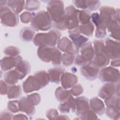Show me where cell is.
I'll return each instance as SVG.
<instances>
[{"label":"cell","mask_w":120,"mask_h":120,"mask_svg":"<svg viewBox=\"0 0 120 120\" xmlns=\"http://www.w3.org/2000/svg\"><path fill=\"white\" fill-rule=\"evenodd\" d=\"M120 96L119 82H106L100 88L98 96L105 100L114 96Z\"/></svg>","instance_id":"30bf717a"},{"label":"cell","mask_w":120,"mask_h":120,"mask_svg":"<svg viewBox=\"0 0 120 120\" xmlns=\"http://www.w3.org/2000/svg\"><path fill=\"white\" fill-rule=\"evenodd\" d=\"M83 88L80 84H78L76 86L72 87V89L69 90L71 94L75 96H78L81 95L83 92Z\"/></svg>","instance_id":"ab89813d"},{"label":"cell","mask_w":120,"mask_h":120,"mask_svg":"<svg viewBox=\"0 0 120 120\" xmlns=\"http://www.w3.org/2000/svg\"><path fill=\"white\" fill-rule=\"evenodd\" d=\"M27 98L34 106L37 105L40 101V96L38 93H33L28 95Z\"/></svg>","instance_id":"f35d334b"},{"label":"cell","mask_w":120,"mask_h":120,"mask_svg":"<svg viewBox=\"0 0 120 120\" xmlns=\"http://www.w3.org/2000/svg\"><path fill=\"white\" fill-rule=\"evenodd\" d=\"M115 11L113 7L109 6H102L100 8V17L101 21L106 26L107 23L112 19L113 15Z\"/></svg>","instance_id":"44dd1931"},{"label":"cell","mask_w":120,"mask_h":120,"mask_svg":"<svg viewBox=\"0 0 120 120\" xmlns=\"http://www.w3.org/2000/svg\"><path fill=\"white\" fill-rule=\"evenodd\" d=\"M37 54L42 61L45 62H51L53 65H59L62 61L61 52L54 46H40L37 51Z\"/></svg>","instance_id":"3957f363"},{"label":"cell","mask_w":120,"mask_h":120,"mask_svg":"<svg viewBox=\"0 0 120 120\" xmlns=\"http://www.w3.org/2000/svg\"><path fill=\"white\" fill-rule=\"evenodd\" d=\"M69 36L72 40L73 43L75 48L78 52L80 48L86 44V43L89 40L88 38L83 36L80 33L69 34Z\"/></svg>","instance_id":"d4e9b609"},{"label":"cell","mask_w":120,"mask_h":120,"mask_svg":"<svg viewBox=\"0 0 120 120\" xmlns=\"http://www.w3.org/2000/svg\"><path fill=\"white\" fill-rule=\"evenodd\" d=\"M22 93V89L19 85L9 86L7 93L8 98L9 99H15L20 97Z\"/></svg>","instance_id":"f546056e"},{"label":"cell","mask_w":120,"mask_h":120,"mask_svg":"<svg viewBox=\"0 0 120 120\" xmlns=\"http://www.w3.org/2000/svg\"><path fill=\"white\" fill-rule=\"evenodd\" d=\"M34 13L32 14L30 12H24L20 16L22 22L24 23H28L32 21Z\"/></svg>","instance_id":"8d00e7d4"},{"label":"cell","mask_w":120,"mask_h":120,"mask_svg":"<svg viewBox=\"0 0 120 120\" xmlns=\"http://www.w3.org/2000/svg\"><path fill=\"white\" fill-rule=\"evenodd\" d=\"M79 28L80 33H82L88 37H90L93 34L94 26L92 22L90 21L87 23L81 24L79 25Z\"/></svg>","instance_id":"4dcf8cb0"},{"label":"cell","mask_w":120,"mask_h":120,"mask_svg":"<svg viewBox=\"0 0 120 120\" xmlns=\"http://www.w3.org/2000/svg\"><path fill=\"white\" fill-rule=\"evenodd\" d=\"M3 79L8 84L12 85L16 84L19 80H21L19 74L15 69L6 72L4 75Z\"/></svg>","instance_id":"cb8c5ba5"},{"label":"cell","mask_w":120,"mask_h":120,"mask_svg":"<svg viewBox=\"0 0 120 120\" xmlns=\"http://www.w3.org/2000/svg\"><path fill=\"white\" fill-rule=\"evenodd\" d=\"M19 102V106L20 111L25 112L27 115L31 116L35 113V108L25 97H23L20 98Z\"/></svg>","instance_id":"ffe728a7"},{"label":"cell","mask_w":120,"mask_h":120,"mask_svg":"<svg viewBox=\"0 0 120 120\" xmlns=\"http://www.w3.org/2000/svg\"><path fill=\"white\" fill-rule=\"evenodd\" d=\"M61 33L56 30H52L47 33H38L33 39V43L36 46H54L60 39Z\"/></svg>","instance_id":"5b68a950"},{"label":"cell","mask_w":120,"mask_h":120,"mask_svg":"<svg viewBox=\"0 0 120 120\" xmlns=\"http://www.w3.org/2000/svg\"><path fill=\"white\" fill-rule=\"evenodd\" d=\"M75 56L73 54L64 53L62 55V61L63 64L65 66H69L72 65L74 61Z\"/></svg>","instance_id":"836d02e7"},{"label":"cell","mask_w":120,"mask_h":120,"mask_svg":"<svg viewBox=\"0 0 120 120\" xmlns=\"http://www.w3.org/2000/svg\"><path fill=\"white\" fill-rule=\"evenodd\" d=\"M91 19L96 26L95 33L96 37L98 38H105L106 35V26L101 21L99 15L97 13H93L91 15Z\"/></svg>","instance_id":"4fadbf2b"},{"label":"cell","mask_w":120,"mask_h":120,"mask_svg":"<svg viewBox=\"0 0 120 120\" xmlns=\"http://www.w3.org/2000/svg\"><path fill=\"white\" fill-rule=\"evenodd\" d=\"M0 21L4 26L15 27L19 23L17 14L14 13L8 6L0 7Z\"/></svg>","instance_id":"52a82bcc"},{"label":"cell","mask_w":120,"mask_h":120,"mask_svg":"<svg viewBox=\"0 0 120 120\" xmlns=\"http://www.w3.org/2000/svg\"><path fill=\"white\" fill-rule=\"evenodd\" d=\"M49 82L47 73L45 71H38L33 75L29 76L23 82L22 86L23 90L25 93L38 90L45 86Z\"/></svg>","instance_id":"7a4b0ae2"},{"label":"cell","mask_w":120,"mask_h":120,"mask_svg":"<svg viewBox=\"0 0 120 120\" xmlns=\"http://www.w3.org/2000/svg\"><path fill=\"white\" fill-rule=\"evenodd\" d=\"M7 108L11 112L16 113L20 111L18 100L9 101L7 105Z\"/></svg>","instance_id":"d590c367"},{"label":"cell","mask_w":120,"mask_h":120,"mask_svg":"<svg viewBox=\"0 0 120 120\" xmlns=\"http://www.w3.org/2000/svg\"><path fill=\"white\" fill-rule=\"evenodd\" d=\"M85 2L87 9H88L90 11L97 10L100 5V1L98 0H85Z\"/></svg>","instance_id":"74e56055"},{"label":"cell","mask_w":120,"mask_h":120,"mask_svg":"<svg viewBox=\"0 0 120 120\" xmlns=\"http://www.w3.org/2000/svg\"><path fill=\"white\" fill-rule=\"evenodd\" d=\"M4 53L8 56H18L20 53V50L16 47L10 46L5 49Z\"/></svg>","instance_id":"e575fe53"},{"label":"cell","mask_w":120,"mask_h":120,"mask_svg":"<svg viewBox=\"0 0 120 120\" xmlns=\"http://www.w3.org/2000/svg\"><path fill=\"white\" fill-rule=\"evenodd\" d=\"M119 65H120L119 59L113 60H112L111 62V65H112L113 67H119Z\"/></svg>","instance_id":"bcb514c9"},{"label":"cell","mask_w":120,"mask_h":120,"mask_svg":"<svg viewBox=\"0 0 120 120\" xmlns=\"http://www.w3.org/2000/svg\"><path fill=\"white\" fill-rule=\"evenodd\" d=\"M81 119L83 120H90V119H97L98 118L97 117L96 114L91 110H89V112L85 114L80 117Z\"/></svg>","instance_id":"7bdbcfd3"},{"label":"cell","mask_w":120,"mask_h":120,"mask_svg":"<svg viewBox=\"0 0 120 120\" xmlns=\"http://www.w3.org/2000/svg\"><path fill=\"white\" fill-rule=\"evenodd\" d=\"M79 10H77L73 6L71 5L65 9V21L67 29L68 30H73L79 25L78 14Z\"/></svg>","instance_id":"9c48e42d"},{"label":"cell","mask_w":120,"mask_h":120,"mask_svg":"<svg viewBox=\"0 0 120 120\" xmlns=\"http://www.w3.org/2000/svg\"><path fill=\"white\" fill-rule=\"evenodd\" d=\"M15 69L19 74L21 79H22L29 73L30 70V66L29 62L25 60H22Z\"/></svg>","instance_id":"484cf974"},{"label":"cell","mask_w":120,"mask_h":120,"mask_svg":"<svg viewBox=\"0 0 120 120\" xmlns=\"http://www.w3.org/2000/svg\"><path fill=\"white\" fill-rule=\"evenodd\" d=\"M93 46L95 56L92 62L98 68L105 67L109 64L110 59L106 52L104 41L95 40L93 41Z\"/></svg>","instance_id":"277c9868"},{"label":"cell","mask_w":120,"mask_h":120,"mask_svg":"<svg viewBox=\"0 0 120 120\" xmlns=\"http://www.w3.org/2000/svg\"><path fill=\"white\" fill-rule=\"evenodd\" d=\"M105 47L106 52L110 59H119L120 58V43L119 42L114 41L107 38L105 40Z\"/></svg>","instance_id":"8fae6325"},{"label":"cell","mask_w":120,"mask_h":120,"mask_svg":"<svg viewBox=\"0 0 120 120\" xmlns=\"http://www.w3.org/2000/svg\"><path fill=\"white\" fill-rule=\"evenodd\" d=\"M25 8L29 11H35L38 10L40 7V2L37 0L26 1Z\"/></svg>","instance_id":"d6a6232c"},{"label":"cell","mask_w":120,"mask_h":120,"mask_svg":"<svg viewBox=\"0 0 120 120\" xmlns=\"http://www.w3.org/2000/svg\"><path fill=\"white\" fill-rule=\"evenodd\" d=\"M60 82L62 87L64 89H69L73 87L77 83L78 78L75 75L64 72L61 77Z\"/></svg>","instance_id":"ac0fdd59"},{"label":"cell","mask_w":120,"mask_h":120,"mask_svg":"<svg viewBox=\"0 0 120 120\" xmlns=\"http://www.w3.org/2000/svg\"><path fill=\"white\" fill-rule=\"evenodd\" d=\"M47 10L51 18L54 27L61 30L67 29L65 21V10L62 1H49Z\"/></svg>","instance_id":"6da1fadb"},{"label":"cell","mask_w":120,"mask_h":120,"mask_svg":"<svg viewBox=\"0 0 120 120\" xmlns=\"http://www.w3.org/2000/svg\"><path fill=\"white\" fill-rule=\"evenodd\" d=\"M22 60V57L19 55L3 57L0 61L1 69L4 71H8L16 67Z\"/></svg>","instance_id":"5bb4252c"},{"label":"cell","mask_w":120,"mask_h":120,"mask_svg":"<svg viewBox=\"0 0 120 120\" xmlns=\"http://www.w3.org/2000/svg\"><path fill=\"white\" fill-rule=\"evenodd\" d=\"M79 23L81 24L87 23L90 21V12L88 10H79L78 14Z\"/></svg>","instance_id":"1f68e13d"},{"label":"cell","mask_w":120,"mask_h":120,"mask_svg":"<svg viewBox=\"0 0 120 120\" xmlns=\"http://www.w3.org/2000/svg\"><path fill=\"white\" fill-rule=\"evenodd\" d=\"M98 77L102 82L117 83L120 81V73L114 68L104 67L99 71Z\"/></svg>","instance_id":"ba28073f"},{"label":"cell","mask_w":120,"mask_h":120,"mask_svg":"<svg viewBox=\"0 0 120 120\" xmlns=\"http://www.w3.org/2000/svg\"><path fill=\"white\" fill-rule=\"evenodd\" d=\"M57 45L59 49L65 53L75 54L79 52L75 48L73 42L67 37H63L60 39Z\"/></svg>","instance_id":"2e32d148"},{"label":"cell","mask_w":120,"mask_h":120,"mask_svg":"<svg viewBox=\"0 0 120 120\" xmlns=\"http://www.w3.org/2000/svg\"><path fill=\"white\" fill-rule=\"evenodd\" d=\"M89 105L91 110L99 115L103 114L105 112L103 102L97 97H93L90 99Z\"/></svg>","instance_id":"d6986e66"},{"label":"cell","mask_w":120,"mask_h":120,"mask_svg":"<svg viewBox=\"0 0 120 120\" xmlns=\"http://www.w3.org/2000/svg\"><path fill=\"white\" fill-rule=\"evenodd\" d=\"M18 115V116L17 115L14 116L13 119H28V118H27V117H26L25 115L22 114H19Z\"/></svg>","instance_id":"f6af8a7d"},{"label":"cell","mask_w":120,"mask_h":120,"mask_svg":"<svg viewBox=\"0 0 120 120\" xmlns=\"http://www.w3.org/2000/svg\"><path fill=\"white\" fill-rule=\"evenodd\" d=\"M58 107L62 113H69L70 110L75 112L76 109L75 100L71 96L67 101L60 105Z\"/></svg>","instance_id":"603a6c76"},{"label":"cell","mask_w":120,"mask_h":120,"mask_svg":"<svg viewBox=\"0 0 120 120\" xmlns=\"http://www.w3.org/2000/svg\"><path fill=\"white\" fill-rule=\"evenodd\" d=\"M80 54L79 56L86 63L91 62L95 56V52L93 45L91 42H88L81 47Z\"/></svg>","instance_id":"9a60e30c"},{"label":"cell","mask_w":120,"mask_h":120,"mask_svg":"<svg viewBox=\"0 0 120 120\" xmlns=\"http://www.w3.org/2000/svg\"><path fill=\"white\" fill-rule=\"evenodd\" d=\"M81 73L87 80H95L99 72V68L95 66L91 61L82 66L81 68Z\"/></svg>","instance_id":"7c38bea8"},{"label":"cell","mask_w":120,"mask_h":120,"mask_svg":"<svg viewBox=\"0 0 120 120\" xmlns=\"http://www.w3.org/2000/svg\"><path fill=\"white\" fill-rule=\"evenodd\" d=\"M9 86L8 84L6 82L2 80H0V94L2 95H4L7 94Z\"/></svg>","instance_id":"60d3db41"},{"label":"cell","mask_w":120,"mask_h":120,"mask_svg":"<svg viewBox=\"0 0 120 120\" xmlns=\"http://www.w3.org/2000/svg\"><path fill=\"white\" fill-rule=\"evenodd\" d=\"M31 26L36 31H46L50 30L52 26V22L47 11L42 10L34 13Z\"/></svg>","instance_id":"8992f818"},{"label":"cell","mask_w":120,"mask_h":120,"mask_svg":"<svg viewBox=\"0 0 120 120\" xmlns=\"http://www.w3.org/2000/svg\"><path fill=\"white\" fill-rule=\"evenodd\" d=\"M71 96L69 91L61 88H58L55 91V97L58 101L60 102H65Z\"/></svg>","instance_id":"83f0119b"},{"label":"cell","mask_w":120,"mask_h":120,"mask_svg":"<svg viewBox=\"0 0 120 120\" xmlns=\"http://www.w3.org/2000/svg\"><path fill=\"white\" fill-rule=\"evenodd\" d=\"M46 114L47 117L49 119H57V117H59L57 110L54 109L48 110L46 112Z\"/></svg>","instance_id":"b9f144b4"},{"label":"cell","mask_w":120,"mask_h":120,"mask_svg":"<svg viewBox=\"0 0 120 120\" xmlns=\"http://www.w3.org/2000/svg\"><path fill=\"white\" fill-rule=\"evenodd\" d=\"M65 71V68L62 67H57L50 69L47 71L49 81L52 82L59 83L61 77Z\"/></svg>","instance_id":"7402d4cb"},{"label":"cell","mask_w":120,"mask_h":120,"mask_svg":"<svg viewBox=\"0 0 120 120\" xmlns=\"http://www.w3.org/2000/svg\"><path fill=\"white\" fill-rule=\"evenodd\" d=\"M26 1L24 0H8L7 5L16 14L22 12L25 6Z\"/></svg>","instance_id":"4316f807"},{"label":"cell","mask_w":120,"mask_h":120,"mask_svg":"<svg viewBox=\"0 0 120 120\" xmlns=\"http://www.w3.org/2000/svg\"><path fill=\"white\" fill-rule=\"evenodd\" d=\"M76 114L80 117L87 113L90 110L88 99L85 97H78L75 98Z\"/></svg>","instance_id":"e0dca14e"},{"label":"cell","mask_w":120,"mask_h":120,"mask_svg":"<svg viewBox=\"0 0 120 120\" xmlns=\"http://www.w3.org/2000/svg\"><path fill=\"white\" fill-rule=\"evenodd\" d=\"M20 35L22 40L30 42L34 38L35 31L33 29L30 27H26L21 30Z\"/></svg>","instance_id":"f1b7e54d"},{"label":"cell","mask_w":120,"mask_h":120,"mask_svg":"<svg viewBox=\"0 0 120 120\" xmlns=\"http://www.w3.org/2000/svg\"><path fill=\"white\" fill-rule=\"evenodd\" d=\"M0 116L1 119H12L13 115L10 112L4 110L1 112Z\"/></svg>","instance_id":"ee69618b"}]
</instances>
